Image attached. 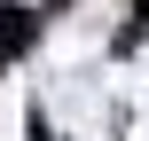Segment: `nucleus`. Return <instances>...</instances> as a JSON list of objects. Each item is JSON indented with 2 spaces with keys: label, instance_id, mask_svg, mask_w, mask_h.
Returning <instances> with one entry per match:
<instances>
[{
  "label": "nucleus",
  "instance_id": "obj_1",
  "mask_svg": "<svg viewBox=\"0 0 149 141\" xmlns=\"http://www.w3.org/2000/svg\"><path fill=\"white\" fill-rule=\"evenodd\" d=\"M31 39H39V16H31V8H16V0H0V63H16Z\"/></svg>",
  "mask_w": 149,
  "mask_h": 141
}]
</instances>
